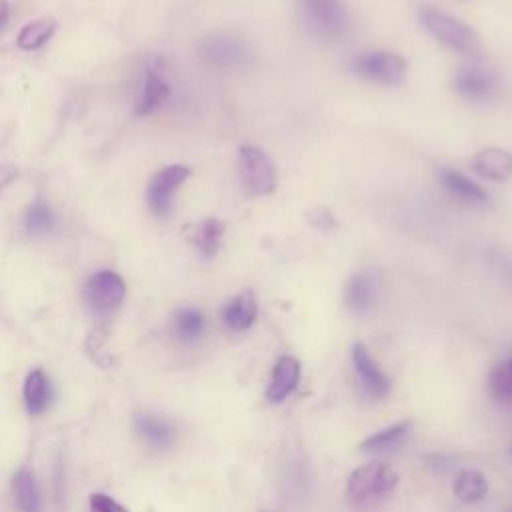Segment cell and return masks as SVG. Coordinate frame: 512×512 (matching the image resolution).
Masks as SVG:
<instances>
[{
  "label": "cell",
  "mask_w": 512,
  "mask_h": 512,
  "mask_svg": "<svg viewBox=\"0 0 512 512\" xmlns=\"http://www.w3.org/2000/svg\"><path fill=\"white\" fill-rule=\"evenodd\" d=\"M24 224H26V230L30 234H46L54 228V214H52V210L46 202L36 200L28 206L26 216H24Z\"/></svg>",
  "instance_id": "obj_25"
},
{
  "label": "cell",
  "mask_w": 512,
  "mask_h": 512,
  "mask_svg": "<svg viewBox=\"0 0 512 512\" xmlns=\"http://www.w3.org/2000/svg\"><path fill=\"white\" fill-rule=\"evenodd\" d=\"M308 28L324 40H344L352 32V18L344 0H300Z\"/></svg>",
  "instance_id": "obj_3"
},
{
  "label": "cell",
  "mask_w": 512,
  "mask_h": 512,
  "mask_svg": "<svg viewBox=\"0 0 512 512\" xmlns=\"http://www.w3.org/2000/svg\"><path fill=\"white\" fill-rule=\"evenodd\" d=\"M134 426L138 434L154 448H168L174 442V428L156 416L150 414H138L134 418Z\"/></svg>",
  "instance_id": "obj_18"
},
{
  "label": "cell",
  "mask_w": 512,
  "mask_h": 512,
  "mask_svg": "<svg viewBox=\"0 0 512 512\" xmlns=\"http://www.w3.org/2000/svg\"><path fill=\"white\" fill-rule=\"evenodd\" d=\"M56 30V22L54 20H36V22H30L26 24L20 34H18V46L22 50H36L40 48L42 44H46L52 34Z\"/></svg>",
  "instance_id": "obj_23"
},
{
  "label": "cell",
  "mask_w": 512,
  "mask_h": 512,
  "mask_svg": "<svg viewBox=\"0 0 512 512\" xmlns=\"http://www.w3.org/2000/svg\"><path fill=\"white\" fill-rule=\"evenodd\" d=\"M174 330L182 340H196L204 332V316L196 308H182L174 316Z\"/></svg>",
  "instance_id": "obj_24"
},
{
  "label": "cell",
  "mask_w": 512,
  "mask_h": 512,
  "mask_svg": "<svg viewBox=\"0 0 512 512\" xmlns=\"http://www.w3.org/2000/svg\"><path fill=\"white\" fill-rule=\"evenodd\" d=\"M124 294H126L124 280L112 270H100L92 274L84 288L86 302L96 314H108L116 310L122 304Z\"/></svg>",
  "instance_id": "obj_7"
},
{
  "label": "cell",
  "mask_w": 512,
  "mask_h": 512,
  "mask_svg": "<svg viewBox=\"0 0 512 512\" xmlns=\"http://www.w3.org/2000/svg\"><path fill=\"white\" fill-rule=\"evenodd\" d=\"M188 242L206 258H212L222 248L224 224L218 218H204L186 228Z\"/></svg>",
  "instance_id": "obj_14"
},
{
  "label": "cell",
  "mask_w": 512,
  "mask_h": 512,
  "mask_svg": "<svg viewBox=\"0 0 512 512\" xmlns=\"http://www.w3.org/2000/svg\"><path fill=\"white\" fill-rule=\"evenodd\" d=\"M498 78L482 66H464L454 76V88L468 100H492L498 92Z\"/></svg>",
  "instance_id": "obj_10"
},
{
  "label": "cell",
  "mask_w": 512,
  "mask_h": 512,
  "mask_svg": "<svg viewBox=\"0 0 512 512\" xmlns=\"http://www.w3.org/2000/svg\"><path fill=\"white\" fill-rule=\"evenodd\" d=\"M352 362H354V370H356L366 394H370L374 398H386L390 394V388H392L390 378L376 364V360L370 356L368 348L362 342L354 344Z\"/></svg>",
  "instance_id": "obj_11"
},
{
  "label": "cell",
  "mask_w": 512,
  "mask_h": 512,
  "mask_svg": "<svg viewBox=\"0 0 512 512\" xmlns=\"http://www.w3.org/2000/svg\"><path fill=\"white\" fill-rule=\"evenodd\" d=\"M490 394L498 400H510L512 398V358L498 364L488 378Z\"/></svg>",
  "instance_id": "obj_26"
},
{
  "label": "cell",
  "mask_w": 512,
  "mask_h": 512,
  "mask_svg": "<svg viewBox=\"0 0 512 512\" xmlns=\"http://www.w3.org/2000/svg\"><path fill=\"white\" fill-rule=\"evenodd\" d=\"M410 426L412 424L408 420H402V422H398L394 426H388V428H384L380 432H374L372 436H368L360 444V448L364 452H384V450H390V448L398 446L408 436Z\"/></svg>",
  "instance_id": "obj_21"
},
{
  "label": "cell",
  "mask_w": 512,
  "mask_h": 512,
  "mask_svg": "<svg viewBox=\"0 0 512 512\" xmlns=\"http://www.w3.org/2000/svg\"><path fill=\"white\" fill-rule=\"evenodd\" d=\"M6 18H8V4L0 0V26L6 22Z\"/></svg>",
  "instance_id": "obj_29"
},
{
  "label": "cell",
  "mask_w": 512,
  "mask_h": 512,
  "mask_svg": "<svg viewBox=\"0 0 512 512\" xmlns=\"http://www.w3.org/2000/svg\"><path fill=\"white\" fill-rule=\"evenodd\" d=\"M190 176V168L184 164H172L162 170H158L152 180L148 182L146 200L150 210L158 218H168L174 208V194L184 184V180Z\"/></svg>",
  "instance_id": "obj_6"
},
{
  "label": "cell",
  "mask_w": 512,
  "mask_h": 512,
  "mask_svg": "<svg viewBox=\"0 0 512 512\" xmlns=\"http://www.w3.org/2000/svg\"><path fill=\"white\" fill-rule=\"evenodd\" d=\"M380 294V278L374 270H362L348 278L344 286V304L354 314L370 312Z\"/></svg>",
  "instance_id": "obj_9"
},
{
  "label": "cell",
  "mask_w": 512,
  "mask_h": 512,
  "mask_svg": "<svg viewBox=\"0 0 512 512\" xmlns=\"http://www.w3.org/2000/svg\"><path fill=\"white\" fill-rule=\"evenodd\" d=\"M298 380H300V362L288 354L280 356L274 364L270 384L266 390V398L270 402L286 400L298 386Z\"/></svg>",
  "instance_id": "obj_12"
},
{
  "label": "cell",
  "mask_w": 512,
  "mask_h": 512,
  "mask_svg": "<svg viewBox=\"0 0 512 512\" xmlns=\"http://www.w3.org/2000/svg\"><path fill=\"white\" fill-rule=\"evenodd\" d=\"M398 472L386 464L370 462L356 468L346 482V496L356 506L374 504L380 498H386L398 486Z\"/></svg>",
  "instance_id": "obj_1"
},
{
  "label": "cell",
  "mask_w": 512,
  "mask_h": 512,
  "mask_svg": "<svg viewBox=\"0 0 512 512\" xmlns=\"http://www.w3.org/2000/svg\"><path fill=\"white\" fill-rule=\"evenodd\" d=\"M14 494L16 506L20 512H40V496L34 482V476L28 470H20L14 476Z\"/></svg>",
  "instance_id": "obj_22"
},
{
  "label": "cell",
  "mask_w": 512,
  "mask_h": 512,
  "mask_svg": "<svg viewBox=\"0 0 512 512\" xmlns=\"http://www.w3.org/2000/svg\"><path fill=\"white\" fill-rule=\"evenodd\" d=\"M50 400V384L42 370L28 372L24 380V402L30 414H42Z\"/></svg>",
  "instance_id": "obj_19"
},
{
  "label": "cell",
  "mask_w": 512,
  "mask_h": 512,
  "mask_svg": "<svg viewBox=\"0 0 512 512\" xmlns=\"http://www.w3.org/2000/svg\"><path fill=\"white\" fill-rule=\"evenodd\" d=\"M352 72L370 82H378L384 86H396L406 78L408 64L396 52L374 50L362 52L352 60Z\"/></svg>",
  "instance_id": "obj_5"
},
{
  "label": "cell",
  "mask_w": 512,
  "mask_h": 512,
  "mask_svg": "<svg viewBox=\"0 0 512 512\" xmlns=\"http://www.w3.org/2000/svg\"><path fill=\"white\" fill-rule=\"evenodd\" d=\"M472 168L486 180L504 182L512 176V154L504 148H484L472 156Z\"/></svg>",
  "instance_id": "obj_13"
},
{
  "label": "cell",
  "mask_w": 512,
  "mask_h": 512,
  "mask_svg": "<svg viewBox=\"0 0 512 512\" xmlns=\"http://www.w3.org/2000/svg\"><path fill=\"white\" fill-rule=\"evenodd\" d=\"M202 56L218 68H240L250 62L252 48L244 38L234 34H214L200 46Z\"/></svg>",
  "instance_id": "obj_8"
},
{
  "label": "cell",
  "mask_w": 512,
  "mask_h": 512,
  "mask_svg": "<svg viewBox=\"0 0 512 512\" xmlns=\"http://www.w3.org/2000/svg\"><path fill=\"white\" fill-rule=\"evenodd\" d=\"M486 492H488V480L478 470L466 468L454 480V496L460 502H466V504L478 502L486 496Z\"/></svg>",
  "instance_id": "obj_20"
},
{
  "label": "cell",
  "mask_w": 512,
  "mask_h": 512,
  "mask_svg": "<svg viewBox=\"0 0 512 512\" xmlns=\"http://www.w3.org/2000/svg\"><path fill=\"white\" fill-rule=\"evenodd\" d=\"M258 316V300L252 290H244L238 296H234L222 310L224 324L234 330L242 332L254 324Z\"/></svg>",
  "instance_id": "obj_16"
},
{
  "label": "cell",
  "mask_w": 512,
  "mask_h": 512,
  "mask_svg": "<svg viewBox=\"0 0 512 512\" xmlns=\"http://www.w3.org/2000/svg\"><path fill=\"white\" fill-rule=\"evenodd\" d=\"M90 510L92 512H130L120 502H116L114 498H110V496H106L102 492L90 494Z\"/></svg>",
  "instance_id": "obj_27"
},
{
  "label": "cell",
  "mask_w": 512,
  "mask_h": 512,
  "mask_svg": "<svg viewBox=\"0 0 512 512\" xmlns=\"http://www.w3.org/2000/svg\"><path fill=\"white\" fill-rule=\"evenodd\" d=\"M510 512H512V510H510Z\"/></svg>",
  "instance_id": "obj_30"
},
{
  "label": "cell",
  "mask_w": 512,
  "mask_h": 512,
  "mask_svg": "<svg viewBox=\"0 0 512 512\" xmlns=\"http://www.w3.org/2000/svg\"><path fill=\"white\" fill-rule=\"evenodd\" d=\"M170 96V86L168 82L156 72V70H148L146 72V80H144V88H142V96L138 100L136 106V114L138 116H148L154 110H158Z\"/></svg>",
  "instance_id": "obj_17"
},
{
  "label": "cell",
  "mask_w": 512,
  "mask_h": 512,
  "mask_svg": "<svg viewBox=\"0 0 512 512\" xmlns=\"http://www.w3.org/2000/svg\"><path fill=\"white\" fill-rule=\"evenodd\" d=\"M440 180H442L444 188L460 202L470 204V206H486L488 204V194L484 192V188L478 186L476 182H472L466 174H462L454 168H442Z\"/></svg>",
  "instance_id": "obj_15"
},
{
  "label": "cell",
  "mask_w": 512,
  "mask_h": 512,
  "mask_svg": "<svg viewBox=\"0 0 512 512\" xmlns=\"http://www.w3.org/2000/svg\"><path fill=\"white\" fill-rule=\"evenodd\" d=\"M420 20L424 28L444 46H448L454 52L466 54V56H478L482 50L480 36L462 20L440 12L436 8H424L420 12Z\"/></svg>",
  "instance_id": "obj_2"
},
{
  "label": "cell",
  "mask_w": 512,
  "mask_h": 512,
  "mask_svg": "<svg viewBox=\"0 0 512 512\" xmlns=\"http://www.w3.org/2000/svg\"><path fill=\"white\" fill-rule=\"evenodd\" d=\"M238 174L244 190L250 196H266L276 190V168L270 156L254 146L244 144L238 150Z\"/></svg>",
  "instance_id": "obj_4"
},
{
  "label": "cell",
  "mask_w": 512,
  "mask_h": 512,
  "mask_svg": "<svg viewBox=\"0 0 512 512\" xmlns=\"http://www.w3.org/2000/svg\"><path fill=\"white\" fill-rule=\"evenodd\" d=\"M14 176H16V168L12 164H0V188L10 184Z\"/></svg>",
  "instance_id": "obj_28"
}]
</instances>
